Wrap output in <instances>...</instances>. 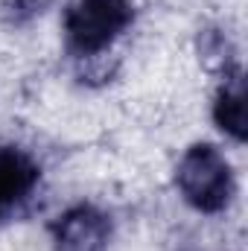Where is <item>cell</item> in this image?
<instances>
[{
    "instance_id": "cell-1",
    "label": "cell",
    "mask_w": 248,
    "mask_h": 251,
    "mask_svg": "<svg viewBox=\"0 0 248 251\" xmlns=\"http://www.w3.org/2000/svg\"><path fill=\"white\" fill-rule=\"evenodd\" d=\"M131 21V0H70L64 9V44L76 59H94L123 35Z\"/></svg>"
},
{
    "instance_id": "cell-2",
    "label": "cell",
    "mask_w": 248,
    "mask_h": 251,
    "mask_svg": "<svg viewBox=\"0 0 248 251\" xmlns=\"http://www.w3.org/2000/svg\"><path fill=\"white\" fill-rule=\"evenodd\" d=\"M175 187L198 213H222L234 193V173L228 158L213 143H193L175 167Z\"/></svg>"
},
{
    "instance_id": "cell-3",
    "label": "cell",
    "mask_w": 248,
    "mask_h": 251,
    "mask_svg": "<svg viewBox=\"0 0 248 251\" xmlns=\"http://www.w3.org/2000/svg\"><path fill=\"white\" fill-rule=\"evenodd\" d=\"M111 219L94 204H73L53 222V251H108Z\"/></svg>"
},
{
    "instance_id": "cell-4",
    "label": "cell",
    "mask_w": 248,
    "mask_h": 251,
    "mask_svg": "<svg viewBox=\"0 0 248 251\" xmlns=\"http://www.w3.org/2000/svg\"><path fill=\"white\" fill-rule=\"evenodd\" d=\"M41 181L38 161L21 146H0V219L18 210Z\"/></svg>"
},
{
    "instance_id": "cell-5",
    "label": "cell",
    "mask_w": 248,
    "mask_h": 251,
    "mask_svg": "<svg viewBox=\"0 0 248 251\" xmlns=\"http://www.w3.org/2000/svg\"><path fill=\"white\" fill-rule=\"evenodd\" d=\"M213 120L237 143L246 140V79L237 64L225 67V82L219 85L213 100Z\"/></svg>"
},
{
    "instance_id": "cell-6",
    "label": "cell",
    "mask_w": 248,
    "mask_h": 251,
    "mask_svg": "<svg viewBox=\"0 0 248 251\" xmlns=\"http://www.w3.org/2000/svg\"><path fill=\"white\" fill-rule=\"evenodd\" d=\"M53 0H3L0 3V15L9 26H26L29 21H35L38 15H44V9Z\"/></svg>"
}]
</instances>
